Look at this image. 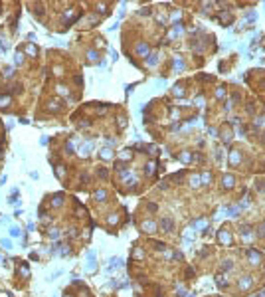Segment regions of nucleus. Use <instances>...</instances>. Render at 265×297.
Segmentation results:
<instances>
[{
  "label": "nucleus",
  "instance_id": "nucleus-1",
  "mask_svg": "<svg viewBox=\"0 0 265 297\" xmlns=\"http://www.w3.org/2000/svg\"><path fill=\"white\" fill-rule=\"evenodd\" d=\"M160 226H162V230H164V232H170V230H172V220H170V218H162Z\"/></svg>",
  "mask_w": 265,
  "mask_h": 297
},
{
  "label": "nucleus",
  "instance_id": "nucleus-2",
  "mask_svg": "<svg viewBox=\"0 0 265 297\" xmlns=\"http://www.w3.org/2000/svg\"><path fill=\"white\" fill-rule=\"evenodd\" d=\"M251 285V277H243L241 281H239V289H247Z\"/></svg>",
  "mask_w": 265,
  "mask_h": 297
},
{
  "label": "nucleus",
  "instance_id": "nucleus-3",
  "mask_svg": "<svg viewBox=\"0 0 265 297\" xmlns=\"http://www.w3.org/2000/svg\"><path fill=\"white\" fill-rule=\"evenodd\" d=\"M0 246H2L4 250H10V248H12V242L6 240V238H2V240H0Z\"/></svg>",
  "mask_w": 265,
  "mask_h": 297
},
{
  "label": "nucleus",
  "instance_id": "nucleus-4",
  "mask_svg": "<svg viewBox=\"0 0 265 297\" xmlns=\"http://www.w3.org/2000/svg\"><path fill=\"white\" fill-rule=\"evenodd\" d=\"M142 230H146V232H154V224H152V222H144V224H142Z\"/></svg>",
  "mask_w": 265,
  "mask_h": 297
},
{
  "label": "nucleus",
  "instance_id": "nucleus-5",
  "mask_svg": "<svg viewBox=\"0 0 265 297\" xmlns=\"http://www.w3.org/2000/svg\"><path fill=\"white\" fill-rule=\"evenodd\" d=\"M223 184H225L227 188H231V184H233V176H223Z\"/></svg>",
  "mask_w": 265,
  "mask_h": 297
},
{
  "label": "nucleus",
  "instance_id": "nucleus-6",
  "mask_svg": "<svg viewBox=\"0 0 265 297\" xmlns=\"http://www.w3.org/2000/svg\"><path fill=\"white\" fill-rule=\"evenodd\" d=\"M101 155H103V159H111V157H113V153H111L109 149H103V151H101Z\"/></svg>",
  "mask_w": 265,
  "mask_h": 297
},
{
  "label": "nucleus",
  "instance_id": "nucleus-7",
  "mask_svg": "<svg viewBox=\"0 0 265 297\" xmlns=\"http://www.w3.org/2000/svg\"><path fill=\"white\" fill-rule=\"evenodd\" d=\"M190 184H192V186H198V184H200V178H198V176H192V178H190Z\"/></svg>",
  "mask_w": 265,
  "mask_h": 297
},
{
  "label": "nucleus",
  "instance_id": "nucleus-8",
  "mask_svg": "<svg viewBox=\"0 0 265 297\" xmlns=\"http://www.w3.org/2000/svg\"><path fill=\"white\" fill-rule=\"evenodd\" d=\"M57 236H59V232H57V230H49V238H51V240H55Z\"/></svg>",
  "mask_w": 265,
  "mask_h": 297
},
{
  "label": "nucleus",
  "instance_id": "nucleus-9",
  "mask_svg": "<svg viewBox=\"0 0 265 297\" xmlns=\"http://www.w3.org/2000/svg\"><path fill=\"white\" fill-rule=\"evenodd\" d=\"M22 60H24V56H22V54H16V65H20Z\"/></svg>",
  "mask_w": 265,
  "mask_h": 297
},
{
  "label": "nucleus",
  "instance_id": "nucleus-10",
  "mask_svg": "<svg viewBox=\"0 0 265 297\" xmlns=\"http://www.w3.org/2000/svg\"><path fill=\"white\" fill-rule=\"evenodd\" d=\"M233 267V261H223V269H231Z\"/></svg>",
  "mask_w": 265,
  "mask_h": 297
},
{
  "label": "nucleus",
  "instance_id": "nucleus-11",
  "mask_svg": "<svg viewBox=\"0 0 265 297\" xmlns=\"http://www.w3.org/2000/svg\"><path fill=\"white\" fill-rule=\"evenodd\" d=\"M10 234L16 238V236H20V230H18V228H12V230H10Z\"/></svg>",
  "mask_w": 265,
  "mask_h": 297
},
{
  "label": "nucleus",
  "instance_id": "nucleus-12",
  "mask_svg": "<svg viewBox=\"0 0 265 297\" xmlns=\"http://www.w3.org/2000/svg\"><path fill=\"white\" fill-rule=\"evenodd\" d=\"M99 176H103V178L107 176V172H105V169H99Z\"/></svg>",
  "mask_w": 265,
  "mask_h": 297
}]
</instances>
